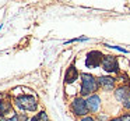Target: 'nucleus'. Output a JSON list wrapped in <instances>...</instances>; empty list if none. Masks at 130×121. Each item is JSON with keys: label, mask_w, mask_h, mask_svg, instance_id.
Segmentation results:
<instances>
[{"label": "nucleus", "mask_w": 130, "mask_h": 121, "mask_svg": "<svg viewBox=\"0 0 130 121\" xmlns=\"http://www.w3.org/2000/svg\"><path fill=\"white\" fill-rule=\"evenodd\" d=\"M108 121H120V117H115V118H110V120Z\"/></svg>", "instance_id": "a211bd4d"}, {"label": "nucleus", "mask_w": 130, "mask_h": 121, "mask_svg": "<svg viewBox=\"0 0 130 121\" xmlns=\"http://www.w3.org/2000/svg\"><path fill=\"white\" fill-rule=\"evenodd\" d=\"M32 121H48V114L46 111H39L32 117Z\"/></svg>", "instance_id": "9b49d317"}, {"label": "nucleus", "mask_w": 130, "mask_h": 121, "mask_svg": "<svg viewBox=\"0 0 130 121\" xmlns=\"http://www.w3.org/2000/svg\"><path fill=\"white\" fill-rule=\"evenodd\" d=\"M129 92H130V89L126 86V85H120V86H118L115 89V98H116V100L123 103V100L126 99V96L129 95Z\"/></svg>", "instance_id": "9d476101"}, {"label": "nucleus", "mask_w": 130, "mask_h": 121, "mask_svg": "<svg viewBox=\"0 0 130 121\" xmlns=\"http://www.w3.org/2000/svg\"><path fill=\"white\" fill-rule=\"evenodd\" d=\"M0 29H2V25H0Z\"/></svg>", "instance_id": "6ab92c4d"}, {"label": "nucleus", "mask_w": 130, "mask_h": 121, "mask_svg": "<svg viewBox=\"0 0 130 121\" xmlns=\"http://www.w3.org/2000/svg\"><path fill=\"white\" fill-rule=\"evenodd\" d=\"M85 100H87V106H88L90 113H96L99 110V107H101V98H99L96 93H95V95L88 96Z\"/></svg>", "instance_id": "6e6552de"}, {"label": "nucleus", "mask_w": 130, "mask_h": 121, "mask_svg": "<svg viewBox=\"0 0 130 121\" xmlns=\"http://www.w3.org/2000/svg\"><path fill=\"white\" fill-rule=\"evenodd\" d=\"M81 121H98V120L94 118V117H91V115H85V117L81 118Z\"/></svg>", "instance_id": "f3484780"}, {"label": "nucleus", "mask_w": 130, "mask_h": 121, "mask_svg": "<svg viewBox=\"0 0 130 121\" xmlns=\"http://www.w3.org/2000/svg\"><path fill=\"white\" fill-rule=\"evenodd\" d=\"M14 104L17 106V109H20L21 111H34L37 110V99L32 95H21L18 98L14 99Z\"/></svg>", "instance_id": "f03ea898"}, {"label": "nucleus", "mask_w": 130, "mask_h": 121, "mask_svg": "<svg viewBox=\"0 0 130 121\" xmlns=\"http://www.w3.org/2000/svg\"><path fill=\"white\" fill-rule=\"evenodd\" d=\"M70 110H71V113H73L74 115L81 117V118L85 117V115L90 113L88 106H87V100H85L84 98H81V96H77V98H74L73 100H71Z\"/></svg>", "instance_id": "7ed1b4c3"}, {"label": "nucleus", "mask_w": 130, "mask_h": 121, "mask_svg": "<svg viewBox=\"0 0 130 121\" xmlns=\"http://www.w3.org/2000/svg\"><path fill=\"white\" fill-rule=\"evenodd\" d=\"M104 54L101 50H90L85 56V67L87 68H98L102 65Z\"/></svg>", "instance_id": "20e7f679"}, {"label": "nucleus", "mask_w": 130, "mask_h": 121, "mask_svg": "<svg viewBox=\"0 0 130 121\" xmlns=\"http://www.w3.org/2000/svg\"><path fill=\"white\" fill-rule=\"evenodd\" d=\"M104 46H106V47H109V49H115V50H119V52H122V53H124V54H127V53H129V50H126V49L120 47V46H113V45H106V43H105Z\"/></svg>", "instance_id": "f8f14e48"}, {"label": "nucleus", "mask_w": 130, "mask_h": 121, "mask_svg": "<svg viewBox=\"0 0 130 121\" xmlns=\"http://www.w3.org/2000/svg\"><path fill=\"white\" fill-rule=\"evenodd\" d=\"M78 70L76 68V65L71 64L67 67V70H66L64 72V84H73V82H76L77 79H78Z\"/></svg>", "instance_id": "0eeeda50"}, {"label": "nucleus", "mask_w": 130, "mask_h": 121, "mask_svg": "<svg viewBox=\"0 0 130 121\" xmlns=\"http://www.w3.org/2000/svg\"><path fill=\"white\" fill-rule=\"evenodd\" d=\"M120 121H130V113H126V114L120 115Z\"/></svg>", "instance_id": "dca6fc26"}, {"label": "nucleus", "mask_w": 130, "mask_h": 121, "mask_svg": "<svg viewBox=\"0 0 130 121\" xmlns=\"http://www.w3.org/2000/svg\"><path fill=\"white\" fill-rule=\"evenodd\" d=\"M18 121H32V117H27L25 114H18Z\"/></svg>", "instance_id": "4468645a"}, {"label": "nucleus", "mask_w": 130, "mask_h": 121, "mask_svg": "<svg viewBox=\"0 0 130 121\" xmlns=\"http://www.w3.org/2000/svg\"><path fill=\"white\" fill-rule=\"evenodd\" d=\"M122 104H123V107L126 110H130V92H129V95L126 96V99L123 100V103H122Z\"/></svg>", "instance_id": "ddd939ff"}, {"label": "nucleus", "mask_w": 130, "mask_h": 121, "mask_svg": "<svg viewBox=\"0 0 130 121\" xmlns=\"http://www.w3.org/2000/svg\"><path fill=\"white\" fill-rule=\"evenodd\" d=\"M10 113H14L11 102L6 100V99L0 100V118H6V115L10 114Z\"/></svg>", "instance_id": "1a4fd4ad"}, {"label": "nucleus", "mask_w": 130, "mask_h": 121, "mask_svg": "<svg viewBox=\"0 0 130 121\" xmlns=\"http://www.w3.org/2000/svg\"><path fill=\"white\" fill-rule=\"evenodd\" d=\"M81 40H88V38H84V36H81V38H74V39L69 40V42H66V43H73V42H81Z\"/></svg>", "instance_id": "2eb2a0df"}, {"label": "nucleus", "mask_w": 130, "mask_h": 121, "mask_svg": "<svg viewBox=\"0 0 130 121\" xmlns=\"http://www.w3.org/2000/svg\"><path fill=\"white\" fill-rule=\"evenodd\" d=\"M81 88H80V96L81 98H88L91 95H95V92L99 89L98 79L92 74L83 72L81 75Z\"/></svg>", "instance_id": "f257e3e1"}, {"label": "nucleus", "mask_w": 130, "mask_h": 121, "mask_svg": "<svg viewBox=\"0 0 130 121\" xmlns=\"http://www.w3.org/2000/svg\"><path fill=\"white\" fill-rule=\"evenodd\" d=\"M102 68H104L105 72L108 74H118L119 71V61L118 57L113 56V54H106L104 56V60H102Z\"/></svg>", "instance_id": "39448f33"}, {"label": "nucleus", "mask_w": 130, "mask_h": 121, "mask_svg": "<svg viewBox=\"0 0 130 121\" xmlns=\"http://www.w3.org/2000/svg\"><path fill=\"white\" fill-rule=\"evenodd\" d=\"M98 79V85L99 88H102L104 90H112L115 89V85H116V78L110 75H101V77H96Z\"/></svg>", "instance_id": "423d86ee"}]
</instances>
